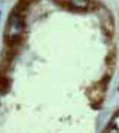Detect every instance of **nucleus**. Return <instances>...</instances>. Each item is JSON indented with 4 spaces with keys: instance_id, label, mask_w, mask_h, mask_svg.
Segmentation results:
<instances>
[{
    "instance_id": "f257e3e1",
    "label": "nucleus",
    "mask_w": 119,
    "mask_h": 133,
    "mask_svg": "<svg viewBox=\"0 0 119 133\" xmlns=\"http://www.w3.org/2000/svg\"><path fill=\"white\" fill-rule=\"evenodd\" d=\"M25 30V24H24V17L18 11L9 15L8 18V24H6V30H5V39L8 43H17L24 35Z\"/></svg>"
},
{
    "instance_id": "f03ea898",
    "label": "nucleus",
    "mask_w": 119,
    "mask_h": 133,
    "mask_svg": "<svg viewBox=\"0 0 119 133\" xmlns=\"http://www.w3.org/2000/svg\"><path fill=\"white\" fill-rule=\"evenodd\" d=\"M69 5L73 9H88L91 0H69Z\"/></svg>"
}]
</instances>
